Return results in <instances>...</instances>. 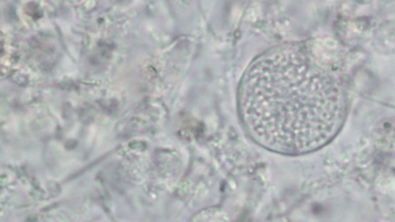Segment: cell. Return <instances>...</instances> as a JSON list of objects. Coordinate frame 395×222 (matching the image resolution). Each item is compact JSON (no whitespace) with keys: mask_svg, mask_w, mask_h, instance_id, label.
<instances>
[{"mask_svg":"<svg viewBox=\"0 0 395 222\" xmlns=\"http://www.w3.org/2000/svg\"><path fill=\"white\" fill-rule=\"evenodd\" d=\"M237 110L255 143L296 156L320 150L336 137L348 103L312 49L289 43L252 62L239 85Z\"/></svg>","mask_w":395,"mask_h":222,"instance_id":"cell-1","label":"cell"}]
</instances>
